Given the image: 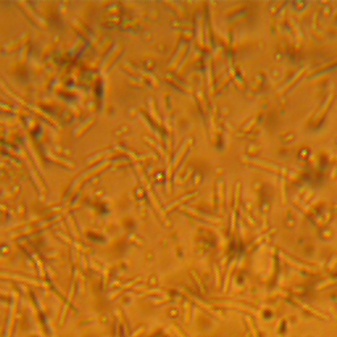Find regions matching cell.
<instances>
[{
  "mask_svg": "<svg viewBox=\"0 0 337 337\" xmlns=\"http://www.w3.org/2000/svg\"><path fill=\"white\" fill-rule=\"evenodd\" d=\"M295 302H296V303H298V304H300V305H302V307H303V308H304V309H307V311H309V312H311V314H314V315H316V316H319V317H321V319H325V317H327V316H324V315H323V314H320V312H319V311H316V309H314V308H311V307H309V305H305V304H303V303H300V302H298V300H295Z\"/></svg>",
  "mask_w": 337,
  "mask_h": 337,
  "instance_id": "cell-1",
  "label": "cell"
},
{
  "mask_svg": "<svg viewBox=\"0 0 337 337\" xmlns=\"http://www.w3.org/2000/svg\"><path fill=\"white\" fill-rule=\"evenodd\" d=\"M245 320H246V323H248V327H249V330H250V335H252V337H258L256 328H254V325H253L252 319H250L249 316H245Z\"/></svg>",
  "mask_w": 337,
  "mask_h": 337,
  "instance_id": "cell-2",
  "label": "cell"
}]
</instances>
